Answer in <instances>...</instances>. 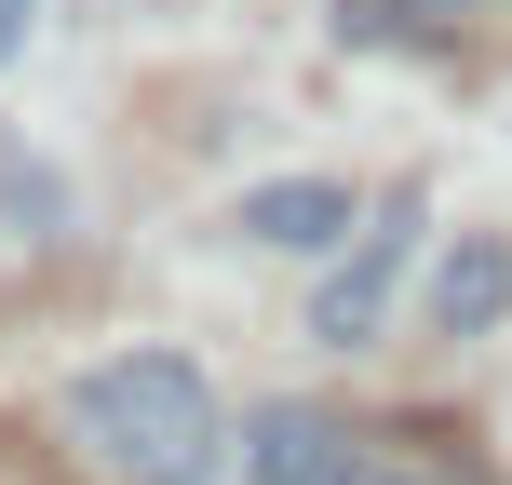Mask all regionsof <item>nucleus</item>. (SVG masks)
I'll return each mask as SVG.
<instances>
[{
	"label": "nucleus",
	"instance_id": "obj_1",
	"mask_svg": "<svg viewBox=\"0 0 512 485\" xmlns=\"http://www.w3.org/2000/svg\"><path fill=\"white\" fill-rule=\"evenodd\" d=\"M68 445L122 485H216L230 472V418H216L189 351H108L68 378Z\"/></svg>",
	"mask_w": 512,
	"mask_h": 485
},
{
	"label": "nucleus",
	"instance_id": "obj_2",
	"mask_svg": "<svg viewBox=\"0 0 512 485\" xmlns=\"http://www.w3.org/2000/svg\"><path fill=\"white\" fill-rule=\"evenodd\" d=\"M405 270H418V189H391V203L337 243L324 297H310V337H324V351H364V337L391 324V297H405Z\"/></svg>",
	"mask_w": 512,
	"mask_h": 485
},
{
	"label": "nucleus",
	"instance_id": "obj_7",
	"mask_svg": "<svg viewBox=\"0 0 512 485\" xmlns=\"http://www.w3.org/2000/svg\"><path fill=\"white\" fill-rule=\"evenodd\" d=\"M41 27V0H0V68H14V41Z\"/></svg>",
	"mask_w": 512,
	"mask_h": 485
},
{
	"label": "nucleus",
	"instance_id": "obj_3",
	"mask_svg": "<svg viewBox=\"0 0 512 485\" xmlns=\"http://www.w3.org/2000/svg\"><path fill=\"white\" fill-rule=\"evenodd\" d=\"M230 485H351V432H337L324 405H256Z\"/></svg>",
	"mask_w": 512,
	"mask_h": 485
},
{
	"label": "nucleus",
	"instance_id": "obj_4",
	"mask_svg": "<svg viewBox=\"0 0 512 485\" xmlns=\"http://www.w3.org/2000/svg\"><path fill=\"white\" fill-rule=\"evenodd\" d=\"M230 230H243V243H270V256H337L364 216H351V189H337V176H270V189H243Z\"/></svg>",
	"mask_w": 512,
	"mask_h": 485
},
{
	"label": "nucleus",
	"instance_id": "obj_5",
	"mask_svg": "<svg viewBox=\"0 0 512 485\" xmlns=\"http://www.w3.org/2000/svg\"><path fill=\"white\" fill-rule=\"evenodd\" d=\"M499 310H512V243L459 230V243H445V270H432V324H445V337H486Z\"/></svg>",
	"mask_w": 512,
	"mask_h": 485
},
{
	"label": "nucleus",
	"instance_id": "obj_6",
	"mask_svg": "<svg viewBox=\"0 0 512 485\" xmlns=\"http://www.w3.org/2000/svg\"><path fill=\"white\" fill-rule=\"evenodd\" d=\"M0 203H14V216H27V243H41V230H54V176H41V162H14V149H0Z\"/></svg>",
	"mask_w": 512,
	"mask_h": 485
}]
</instances>
